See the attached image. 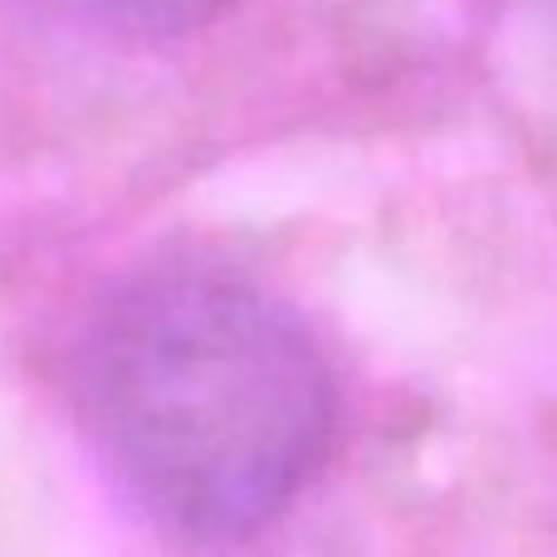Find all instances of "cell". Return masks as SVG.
<instances>
[{"mask_svg": "<svg viewBox=\"0 0 557 557\" xmlns=\"http://www.w3.org/2000/svg\"><path fill=\"white\" fill-rule=\"evenodd\" d=\"M78 411L157 533L225 548L274 523L333 441V376L284 304L221 270H147L78 347Z\"/></svg>", "mask_w": 557, "mask_h": 557, "instance_id": "1", "label": "cell"}, {"mask_svg": "<svg viewBox=\"0 0 557 557\" xmlns=\"http://www.w3.org/2000/svg\"><path fill=\"white\" fill-rule=\"evenodd\" d=\"M69 20L117 39H172L186 29H201L231 0H49Z\"/></svg>", "mask_w": 557, "mask_h": 557, "instance_id": "2", "label": "cell"}]
</instances>
